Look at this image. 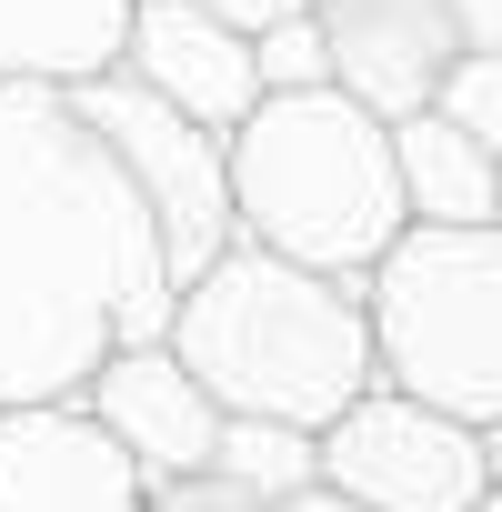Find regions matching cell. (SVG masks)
Here are the masks:
<instances>
[{"instance_id": "6da1fadb", "label": "cell", "mask_w": 502, "mask_h": 512, "mask_svg": "<svg viewBox=\"0 0 502 512\" xmlns=\"http://www.w3.org/2000/svg\"><path fill=\"white\" fill-rule=\"evenodd\" d=\"M171 251L121 151L71 91H0V412L81 402V382L171 332Z\"/></svg>"}, {"instance_id": "7a4b0ae2", "label": "cell", "mask_w": 502, "mask_h": 512, "mask_svg": "<svg viewBox=\"0 0 502 512\" xmlns=\"http://www.w3.org/2000/svg\"><path fill=\"white\" fill-rule=\"evenodd\" d=\"M171 352L211 382L221 412H262V422H302V432L342 422L382 382L372 292L292 262L272 241H231L211 272L181 282Z\"/></svg>"}, {"instance_id": "3957f363", "label": "cell", "mask_w": 502, "mask_h": 512, "mask_svg": "<svg viewBox=\"0 0 502 512\" xmlns=\"http://www.w3.org/2000/svg\"><path fill=\"white\" fill-rule=\"evenodd\" d=\"M231 211H241V241H272L312 272L372 282V262L412 231L392 121L352 101L342 81L262 91V111L231 131Z\"/></svg>"}, {"instance_id": "277c9868", "label": "cell", "mask_w": 502, "mask_h": 512, "mask_svg": "<svg viewBox=\"0 0 502 512\" xmlns=\"http://www.w3.org/2000/svg\"><path fill=\"white\" fill-rule=\"evenodd\" d=\"M362 292L382 382L462 422H502V221H412Z\"/></svg>"}, {"instance_id": "5b68a950", "label": "cell", "mask_w": 502, "mask_h": 512, "mask_svg": "<svg viewBox=\"0 0 502 512\" xmlns=\"http://www.w3.org/2000/svg\"><path fill=\"white\" fill-rule=\"evenodd\" d=\"M71 101H81V121L121 151L131 191L151 201L161 251H171V282L211 272L221 251L241 241V211H231V131H211V121L171 111V101H161V91H141L131 71H101V81H81Z\"/></svg>"}, {"instance_id": "8992f818", "label": "cell", "mask_w": 502, "mask_h": 512, "mask_svg": "<svg viewBox=\"0 0 502 512\" xmlns=\"http://www.w3.org/2000/svg\"><path fill=\"white\" fill-rule=\"evenodd\" d=\"M322 482H342L372 512H472L492 492V452H482V422L402 382H372L342 422H322Z\"/></svg>"}, {"instance_id": "52a82bcc", "label": "cell", "mask_w": 502, "mask_h": 512, "mask_svg": "<svg viewBox=\"0 0 502 512\" xmlns=\"http://www.w3.org/2000/svg\"><path fill=\"white\" fill-rule=\"evenodd\" d=\"M0 512H151V472L91 422V402H11Z\"/></svg>"}, {"instance_id": "ba28073f", "label": "cell", "mask_w": 502, "mask_h": 512, "mask_svg": "<svg viewBox=\"0 0 502 512\" xmlns=\"http://www.w3.org/2000/svg\"><path fill=\"white\" fill-rule=\"evenodd\" d=\"M81 402H91V422L151 472V482H171V472H211V452H221V402H211V382L171 352V332H151V342H121L91 382H81Z\"/></svg>"}, {"instance_id": "9c48e42d", "label": "cell", "mask_w": 502, "mask_h": 512, "mask_svg": "<svg viewBox=\"0 0 502 512\" xmlns=\"http://www.w3.org/2000/svg\"><path fill=\"white\" fill-rule=\"evenodd\" d=\"M332 81L352 101H372L382 121L432 111L452 51H462V0H312Z\"/></svg>"}, {"instance_id": "30bf717a", "label": "cell", "mask_w": 502, "mask_h": 512, "mask_svg": "<svg viewBox=\"0 0 502 512\" xmlns=\"http://www.w3.org/2000/svg\"><path fill=\"white\" fill-rule=\"evenodd\" d=\"M121 71L141 91H161L171 111L211 121V131H241L262 111V41L231 31L221 11H201V0H131Z\"/></svg>"}, {"instance_id": "8fae6325", "label": "cell", "mask_w": 502, "mask_h": 512, "mask_svg": "<svg viewBox=\"0 0 502 512\" xmlns=\"http://www.w3.org/2000/svg\"><path fill=\"white\" fill-rule=\"evenodd\" d=\"M131 0H0V91H81L121 71Z\"/></svg>"}, {"instance_id": "7c38bea8", "label": "cell", "mask_w": 502, "mask_h": 512, "mask_svg": "<svg viewBox=\"0 0 502 512\" xmlns=\"http://www.w3.org/2000/svg\"><path fill=\"white\" fill-rule=\"evenodd\" d=\"M392 151H402V201H412V221H502V151H482L462 121L402 111V121H392Z\"/></svg>"}, {"instance_id": "4fadbf2b", "label": "cell", "mask_w": 502, "mask_h": 512, "mask_svg": "<svg viewBox=\"0 0 502 512\" xmlns=\"http://www.w3.org/2000/svg\"><path fill=\"white\" fill-rule=\"evenodd\" d=\"M211 472H231L241 492L282 502V492L322 482V432H302V422H262V412H231V422H221V452H211Z\"/></svg>"}, {"instance_id": "5bb4252c", "label": "cell", "mask_w": 502, "mask_h": 512, "mask_svg": "<svg viewBox=\"0 0 502 512\" xmlns=\"http://www.w3.org/2000/svg\"><path fill=\"white\" fill-rule=\"evenodd\" d=\"M432 111L442 121H462L482 151H502V51H452V71H442V91H432Z\"/></svg>"}, {"instance_id": "9a60e30c", "label": "cell", "mask_w": 502, "mask_h": 512, "mask_svg": "<svg viewBox=\"0 0 502 512\" xmlns=\"http://www.w3.org/2000/svg\"><path fill=\"white\" fill-rule=\"evenodd\" d=\"M312 81H332L322 21H282V31H262V91H312Z\"/></svg>"}, {"instance_id": "2e32d148", "label": "cell", "mask_w": 502, "mask_h": 512, "mask_svg": "<svg viewBox=\"0 0 502 512\" xmlns=\"http://www.w3.org/2000/svg\"><path fill=\"white\" fill-rule=\"evenodd\" d=\"M151 512H272V502L241 492L231 472H171V482H151Z\"/></svg>"}, {"instance_id": "e0dca14e", "label": "cell", "mask_w": 502, "mask_h": 512, "mask_svg": "<svg viewBox=\"0 0 502 512\" xmlns=\"http://www.w3.org/2000/svg\"><path fill=\"white\" fill-rule=\"evenodd\" d=\"M201 11H221L231 31L262 41V31H282V21H312V0H201Z\"/></svg>"}, {"instance_id": "ac0fdd59", "label": "cell", "mask_w": 502, "mask_h": 512, "mask_svg": "<svg viewBox=\"0 0 502 512\" xmlns=\"http://www.w3.org/2000/svg\"><path fill=\"white\" fill-rule=\"evenodd\" d=\"M272 512H372V502H352L342 482H302V492H282Z\"/></svg>"}, {"instance_id": "d6986e66", "label": "cell", "mask_w": 502, "mask_h": 512, "mask_svg": "<svg viewBox=\"0 0 502 512\" xmlns=\"http://www.w3.org/2000/svg\"><path fill=\"white\" fill-rule=\"evenodd\" d=\"M462 41L472 51H502V0H462Z\"/></svg>"}, {"instance_id": "ffe728a7", "label": "cell", "mask_w": 502, "mask_h": 512, "mask_svg": "<svg viewBox=\"0 0 502 512\" xmlns=\"http://www.w3.org/2000/svg\"><path fill=\"white\" fill-rule=\"evenodd\" d=\"M482 452H492V482H502V422H482Z\"/></svg>"}, {"instance_id": "44dd1931", "label": "cell", "mask_w": 502, "mask_h": 512, "mask_svg": "<svg viewBox=\"0 0 502 512\" xmlns=\"http://www.w3.org/2000/svg\"><path fill=\"white\" fill-rule=\"evenodd\" d=\"M472 512H502V482H492V492H482V502H472Z\"/></svg>"}]
</instances>
